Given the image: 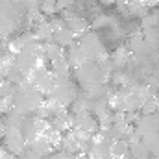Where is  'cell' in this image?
I'll list each match as a JSON object with an SVG mask.
<instances>
[{
  "label": "cell",
  "mask_w": 159,
  "mask_h": 159,
  "mask_svg": "<svg viewBox=\"0 0 159 159\" xmlns=\"http://www.w3.org/2000/svg\"><path fill=\"white\" fill-rule=\"evenodd\" d=\"M46 100V96L35 89V85L32 81H24L20 85H17V93L13 96V109H17L19 113L32 117L35 115V111L43 106V102Z\"/></svg>",
  "instance_id": "6da1fadb"
},
{
  "label": "cell",
  "mask_w": 159,
  "mask_h": 159,
  "mask_svg": "<svg viewBox=\"0 0 159 159\" xmlns=\"http://www.w3.org/2000/svg\"><path fill=\"white\" fill-rule=\"evenodd\" d=\"M72 74H74V80L81 91H91L98 85L107 83V76L100 70L98 63H93V61H87L81 67L74 69Z\"/></svg>",
  "instance_id": "7a4b0ae2"
},
{
  "label": "cell",
  "mask_w": 159,
  "mask_h": 159,
  "mask_svg": "<svg viewBox=\"0 0 159 159\" xmlns=\"http://www.w3.org/2000/svg\"><path fill=\"white\" fill-rule=\"evenodd\" d=\"M78 43L81 44V48L87 52L89 61H93V63H100V61H104V59L109 57V52L106 50L104 43L100 41V37H98L93 30H91L89 34H85L83 37H80Z\"/></svg>",
  "instance_id": "3957f363"
},
{
  "label": "cell",
  "mask_w": 159,
  "mask_h": 159,
  "mask_svg": "<svg viewBox=\"0 0 159 159\" xmlns=\"http://www.w3.org/2000/svg\"><path fill=\"white\" fill-rule=\"evenodd\" d=\"M81 93V89L78 87V83L74 81H61L57 83V87L54 89V93L48 98H54L56 102H59L61 106H65L67 109H70V106L74 104V100L78 98V94Z\"/></svg>",
  "instance_id": "277c9868"
},
{
  "label": "cell",
  "mask_w": 159,
  "mask_h": 159,
  "mask_svg": "<svg viewBox=\"0 0 159 159\" xmlns=\"http://www.w3.org/2000/svg\"><path fill=\"white\" fill-rule=\"evenodd\" d=\"M4 146L7 152L15 154L17 157L28 148V143H26V137L22 133V129H13V128H6V133H4Z\"/></svg>",
  "instance_id": "5b68a950"
},
{
  "label": "cell",
  "mask_w": 159,
  "mask_h": 159,
  "mask_svg": "<svg viewBox=\"0 0 159 159\" xmlns=\"http://www.w3.org/2000/svg\"><path fill=\"white\" fill-rule=\"evenodd\" d=\"M74 129L85 131L89 135H96L100 131V124L93 113H78L74 115Z\"/></svg>",
  "instance_id": "8992f818"
},
{
  "label": "cell",
  "mask_w": 159,
  "mask_h": 159,
  "mask_svg": "<svg viewBox=\"0 0 159 159\" xmlns=\"http://www.w3.org/2000/svg\"><path fill=\"white\" fill-rule=\"evenodd\" d=\"M135 131L144 137L148 133H154V131H159V113H154V115H141L139 120L135 122Z\"/></svg>",
  "instance_id": "52a82bcc"
},
{
  "label": "cell",
  "mask_w": 159,
  "mask_h": 159,
  "mask_svg": "<svg viewBox=\"0 0 159 159\" xmlns=\"http://www.w3.org/2000/svg\"><path fill=\"white\" fill-rule=\"evenodd\" d=\"M93 107H94V98L89 93L81 91L78 94V98L74 100V104L70 106V113L72 115H78V113H93Z\"/></svg>",
  "instance_id": "ba28073f"
},
{
  "label": "cell",
  "mask_w": 159,
  "mask_h": 159,
  "mask_svg": "<svg viewBox=\"0 0 159 159\" xmlns=\"http://www.w3.org/2000/svg\"><path fill=\"white\" fill-rule=\"evenodd\" d=\"M129 143V156L133 159H150V152H148V148H146V144L143 143V137L135 131V135L128 141Z\"/></svg>",
  "instance_id": "9c48e42d"
},
{
  "label": "cell",
  "mask_w": 159,
  "mask_h": 159,
  "mask_svg": "<svg viewBox=\"0 0 159 159\" xmlns=\"http://www.w3.org/2000/svg\"><path fill=\"white\" fill-rule=\"evenodd\" d=\"M67 59H69V63H70V67H72V70H74V69H78V67H81L83 63L89 61V56H87V52L81 48V44L76 43V44H72V46L69 48Z\"/></svg>",
  "instance_id": "30bf717a"
},
{
  "label": "cell",
  "mask_w": 159,
  "mask_h": 159,
  "mask_svg": "<svg viewBox=\"0 0 159 159\" xmlns=\"http://www.w3.org/2000/svg\"><path fill=\"white\" fill-rule=\"evenodd\" d=\"M129 52H131V56H137V57H144L152 52V48L146 44V41L143 37V32L133 34V37L129 39Z\"/></svg>",
  "instance_id": "8fae6325"
},
{
  "label": "cell",
  "mask_w": 159,
  "mask_h": 159,
  "mask_svg": "<svg viewBox=\"0 0 159 159\" xmlns=\"http://www.w3.org/2000/svg\"><path fill=\"white\" fill-rule=\"evenodd\" d=\"M50 124H52L54 129H57V131H61V133H67V131L74 129V115H72L70 111H65V113L54 117V119L50 120Z\"/></svg>",
  "instance_id": "7c38bea8"
},
{
  "label": "cell",
  "mask_w": 159,
  "mask_h": 159,
  "mask_svg": "<svg viewBox=\"0 0 159 159\" xmlns=\"http://www.w3.org/2000/svg\"><path fill=\"white\" fill-rule=\"evenodd\" d=\"M32 150H35L37 154H39L41 157H48V156H52L54 154V144H52V141L46 137V135H41V137H37L35 141H32L30 144H28Z\"/></svg>",
  "instance_id": "4fadbf2b"
},
{
  "label": "cell",
  "mask_w": 159,
  "mask_h": 159,
  "mask_svg": "<svg viewBox=\"0 0 159 159\" xmlns=\"http://www.w3.org/2000/svg\"><path fill=\"white\" fill-rule=\"evenodd\" d=\"M67 28L76 35V37H83L85 34H89L93 28H91V22L89 20H85L83 17H80V15H76L74 19H70V20H67Z\"/></svg>",
  "instance_id": "5bb4252c"
},
{
  "label": "cell",
  "mask_w": 159,
  "mask_h": 159,
  "mask_svg": "<svg viewBox=\"0 0 159 159\" xmlns=\"http://www.w3.org/2000/svg\"><path fill=\"white\" fill-rule=\"evenodd\" d=\"M126 11L129 17H135V19H144L146 15H150V7H148L146 0H131L128 4Z\"/></svg>",
  "instance_id": "9a60e30c"
},
{
  "label": "cell",
  "mask_w": 159,
  "mask_h": 159,
  "mask_svg": "<svg viewBox=\"0 0 159 159\" xmlns=\"http://www.w3.org/2000/svg\"><path fill=\"white\" fill-rule=\"evenodd\" d=\"M78 37L65 26V28H61V30H57L56 34H54V43H57L61 48H70L72 44H76L78 43Z\"/></svg>",
  "instance_id": "2e32d148"
},
{
  "label": "cell",
  "mask_w": 159,
  "mask_h": 159,
  "mask_svg": "<svg viewBox=\"0 0 159 159\" xmlns=\"http://www.w3.org/2000/svg\"><path fill=\"white\" fill-rule=\"evenodd\" d=\"M19 28V22H15L13 19H7V17H0V39L7 41L9 35H13Z\"/></svg>",
  "instance_id": "e0dca14e"
},
{
  "label": "cell",
  "mask_w": 159,
  "mask_h": 159,
  "mask_svg": "<svg viewBox=\"0 0 159 159\" xmlns=\"http://www.w3.org/2000/svg\"><path fill=\"white\" fill-rule=\"evenodd\" d=\"M143 143L146 144L148 152L152 157L159 159V131H154V133H148L143 137Z\"/></svg>",
  "instance_id": "ac0fdd59"
},
{
  "label": "cell",
  "mask_w": 159,
  "mask_h": 159,
  "mask_svg": "<svg viewBox=\"0 0 159 159\" xmlns=\"http://www.w3.org/2000/svg\"><path fill=\"white\" fill-rule=\"evenodd\" d=\"M35 35H37V39H39V43H50V41H54V28H52V24L46 20V22H43V24H39L35 30Z\"/></svg>",
  "instance_id": "d6986e66"
},
{
  "label": "cell",
  "mask_w": 159,
  "mask_h": 159,
  "mask_svg": "<svg viewBox=\"0 0 159 159\" xmlns=\"http://www.w3.org/2000/svg\"><path fill=\"white\" fill-rule=\"evenodd\" d=\"M43 44H44V56H46V59H48L50 63L65 56V50H63L57 43L50 41V43H43Z\"/></svg>",
  "instance_id": "ffe728a7"
},
{
  "label": "cell",
  "mask_w": 159,
  "mask_h": 159,
  "mask_svg": "<svg viewBox=\"0 0 159 159\" xmlns=\"http://www.w3.org/2000/svg\"><path fill=\"white\" fill-rule=\"evenodd\" d=\"M129 56H131L129 48L119 46V48L111 54V61H113V65H115V67H124V65L129 61Z\"/></svg>",
  "instance_id": "44dd1931"
},
{
  "label": "cell",
  "mask_w": 159,
  "mask_h": 159,
  "mask_svg": "<svg viewBox=\"0 0 159 159\" xmlns=\"http://www.w3.org/2000/svg\"><path fill=\"white\" fill-rule=\"evenodd\" d=\"M143 37H144L146 44H148L152 50H159V28L143 30Z\"/></svg>",
  "instance_id": "7402d4cb"
},
{
  "label": "cell",
  "mask_w": 159,
  "mask_h": 159,
  "mask_svg": "<svg viewBox=\"0 0 159 159\" xmlns=\"http://www.w3.org/2000/svg\"><path fill=\"white\" fill-rule=\"evenodd\" d=\"M17 93V85L11 83L9 80L0 78V98H13Z\"/></svg>",
  "instance_id": "603a6c76"
},
{
  "label": "cell",
  "mask_w": 159,
  "mask_h": 159,
  "mask_svg": "<svg viewBox=\"0 0 159 159\" xmlns=\"http://www.w3.org/2000/svg\"><path fill=\"white\" fill-rule=\"evenodd\" d=\"M111 20H113V19L107 17V15H96V17L93 19V22H91V28H93V32L109 28V26H111Z\"/></svg>",
  "instance_id": "cb8c5ba5"
},
{
  "label": "cell",
  "mask_w": 159,
  "mask_h": 159,
  "mask_svg": "<svg viewBox=\"0 0 159 159\" xmlns=\"http://www.w3.org/2000/svg\"><path fill=\"white\" fill-rule=\"evenodd\" d=\"M141 28L143 30H150V28H159V15L150 13L144 19H141Z\"/></svg>",
  "instance_id": "d4e9b609"
},
{
  "label": "cell",
  "mask_w": 159,
  "mask_h": 159,
  "mask_svg": "<svg viewBox=\"0 0 159 159\" xmlns=\"http://www.w3.org/2000/svg\"><path fill=\"white\" fill-rule=\"evenodd\" d=\"M63 135H65V133H61V131H57V129H54V128H50V129L46 131V137L52 141L54 148H61V144H63Z\"/></svg>",
  "instance_id": "484cf974"
},
{
  "label": "cell",
  "mask_w": 159,
  "mask_h": 159,
  "mask_svg": "<svg viewBox=\"0 0 159 159\" xmlns=\"http://www.w3.org/2000/svg\"><path fill=\"white\" fill-rule=\"evenodd\" d=\"M141 115H154V113H157V104H156V96L154 98H150L143 107H141V111H139Z\"/></svg>",
  "instance_id": "4316f807"
},
{
  "label": "cell",
  "mask_w": 159,
  "mask_h": 159,
  "mask_svg": "<svg viewBox=\"0 0 159 159\" xmlns=\"http://www.w3.org/2000/svg\"><path fill=\"white\" fill-rule=\"evenodd\" d=\"M9 111H13V98H0V115L6 117Z\"/></svg>",
  "instance_id": "83f0119b"
},
{
  "label": "cell",
  "mask_w": 159,
  "mask_h": 159,
  "mask_svg": "<svg viewBox=\"0 0 159 159\" xmlns=\"http://www.w3.org/2000/svg\"><path fill=\"white\" fill-rule=\"evenodd\" d=\"M26 11H35V9H39L41 7V2L43 0H17Z\"/></svg>",
  "instance_id": "f1b7e54d"
},
{
  "label": "cell",
  "mask_w": 159,
  "mask_h": 159,
  "mask_svg": "<svg viewBox=\"0 0 159 159\" xmlns=\"http://www.w3.org/2000/svg\"><path fill=\"white\" fill-rule=\"evenodd\" d=\"M57 11H65V9H74L76 7V0H57Z\"/></svg>",
  "instance_id": "f546056e"
},
{
  "label": "cell",
  "mask_w": 159,
  "mask_h": 159,
  "mask_svg": "<svg viewBox=\"0 0 159 159\" xmlns=\"http://www.w3.org/2000/svg\"><path fill=\"white\" fill-rule=\"evenodd\" d=\"M44 159H74V156H70V154H67V152H54L52 156H48V157H44Z\"/></svg>",
  "instance_id": "4dcf8cb0"
},
{
  "label": "cell",
  "mask_w": 159,
  "mask_h": 159,
  "mask_svg": "<svg viewBox=\"0 0 159 159\" xmlns=\"http://www.w3.org/2000/svg\"><path fill=\"white\" fill-rule=\"evenodd\" d=\"M131 0H117V7H119L120 13H126L128 15V11H126V7H128V4H129Z\"/></svg>",
  "instance_id": "1f68e13d"
},
{
  "label": "cell",
  "mask_w": 159,
  "mask_h": 159,
  "mask_svg": "<svg viewBox=\"0 0 159 159\" xmlns=\"http://www.w3.org/2000/svg\"><path fill=\"white\" fill-rule=\"evenodd\" d=\"M100 4H104V6H113V4H117V0H98Z\"/></svg>",
  "instance_id": "d6a6232c"
},
{
  "label": "cell",
  "mask_w": 159,
  "mask_h": 159,
  "mask_svg": "<svg viewBox=\"0 0 159 159\" xmlns=\"http://www.w3.org/2000/svg\"><path fill=\"white\" fill-rule=\"evenodd\" d=\"M4 133H6V126H4V120H0V139H4Z\"/></svg>",
  "instance_id": "836d02e7"
},
{
  "label": "cell",
  "mask_w": 159,
  "mask_h": 159,
  "mask_svg": "<svg viewBox=\"0 0 159 159\" xmlns=\"http://www.w3.org/2000/svg\"><path fill=\"white\" fill-rule=\"evenodd\" d=\"M148 7H154V6H159V0H146Z\"/></svg>",
  "instance_id": "e575fe53"
},
{
  "label": "cell",
  "mask_w": 159,
  "mask_h": 159,
  "mask_svg": "<svg viewBox=\"0 0 159 159\" xmlns=\"http://www.w3.org/2000/svg\"><path fill=\"white\" fill-rule=\"evenodd\" d=\"M74 159H89V157H87V154H83V156H76Z\"/></svg>",
  "instance_id": "d590c367"
}]
</instances>
